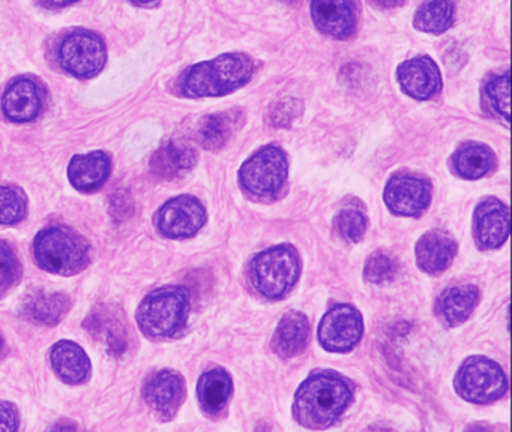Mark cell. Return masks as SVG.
Returning a JSON list of instances; mask_svg holds the SVG:
<instances>
[{
    "label": "cell",
    "mask_w": 512,
    "mask_h": 432,
    "mask_svg": "<svg viewBox=\"0 0 512 432\" xmlns=\"http://www.w3.org/2000/svg\"><path fill=\"white\" fill-rule=\"evenodd\" d=\"M352 392L338 375L323 372L308 378L296 392L295 417L307 428L322 429L332 425L346 410Z\"/></svg>",
    "instance_id": "cell-1"
},
{
    "label": "cell",
    "mask_w": 512,
    "mask_h": 432,
    "mask_svg": "<svg viewBox=\"0 0 512 432\" xmlns=\"http://www.w3.org/2000/svg\"><path fill=\"white\" fill-rule=\"evenodd\" d=\"M253 72L254 63L247 54H224L188 69L182 78V93L190 98L227 95L248 83Z\"/></svg>",
    "instance_id": "cell-2"
},
{
    "label": "cell",
    "mask_w": 512,
    "mask_h": 432,
    "mask_svg": "<svg viewBox=\"0 0 512 432\" xmlns=\"http://www.w3.org/2000/svg\"><path fill=\"white\" fill-rule=\"evenodd\" d=\"M188 314V291L182 287H163L145 297L137 311V323L145 335L169 338L185 326Z\"/></svg>",
    "instance_id": "cell-3"
},
{
    "label": "cell",
    "mask_w": 512,
    "mask_h": 432,
    "mask_svg": "<svg viewBox=\"0 0 512 432\" xmlns=\"http://www.w3.org/2000/svg\"><path fill=\"white\" fill-rule=\"evenodd\" d=\"M35 258L44 270L56 275H76L89 263V246L67 227H50L35 239Z\"/></svg>",
    "instance_id": "cell-4"
},
{
    "label": "cell",
    "mask_w": 512,
    "mask_h": 432,
    "mask_svg": "<svg viewBox=\"0 0 512 432\" xmlns=\"http://www.w3.org/2000/svg\"><path fill=\"white\" fill-rule=\"evenodd\" d=\"M298 252L289 245L275 246L254 258L250 278L254 288L269 299L284 296L299 278Z\"/></svg>",
    "instance_id": "cell-5"
},
{
    "label": "cell",
    "mask_w": 512,
    "mask_h": 432,
    "mask_svg": "<svg viewBox=\"0 0 512 432\" xmlns=\"http://www.w3.org/2000/svg\"><path fill=\"white\" fill-rule=\"evenodd\" d=\"M458 395L475 404H490L502 398L508 381L502 368L487 357H470L458 369L454 380Z\"/></svg>",
    "instance_id": "cell-6"
},
{
    "label": "cell",
    "mask_w": 512,
    "mask_h": 432,
    "mask_svg": "<svg viewBox=\"0 0 512 432\" xmlns=\"http://www.w3.org/2000/svg\"><path fill=\"white\" fill-rule=\"evenodd\" d=\"M242 186L257 197H272L281 191L287 179V161L283 150L266 146L251 156L239 171Z\"/></svg>",
    "instance_id": "cell-7"
},
{
    "label": "cell",
    "mask_w": 512,
    "mask_h": 432,
    "mask_svg": "<svg viewBox=\"0 0 512 432\" xmlns=\"http://www.w3.org/2000/svg\"><path fill=\"white\" fill-rule=\"evenodd\" d=\"M59 63L68 74L79 78L95 77L106 65L103 39L88 30H74L61 41Z\"/></svg>",
    "instance_id": "cell-8"
},
{
    "label": "cell",
    "mask_w": 512,
    "mask_h": 432,
    "mask_svg": "<svg viewBox=\"0 0 512 432\" xmlns=\"http://www.w3.org/2000/svg\"><path fill=\"white\" fill-rule=\"evenodd\" d=\"M362 335V318L355 308L338 305L320 321L319 339L323 348L335 353L352 350Z\"/></svg>",
    "instance_id": "cell-9"
},
{
    "label": "cell",
    "mask_w": 512,
    "mask_h": 432,
    "mask_svg": "<svg viewBox=\"0 0 512 432\" xmlns=\"http://www.w3.org/2000/svg\"><path fill=\"white\" fill-rule=\"evenodd\" d=\"M206 221V212L202 203L191 195L173 198L158 210L155 224L166 237L194 236Z\"/></svg>",
    "instance_id": "cell-10"
},
{
    "label": "cell",
    "mask_w": 512,
    "mask_h": 432,
    "mask_svg": "<svg viewBox=\"0 0 512 432\" xmlns=\"http://www.w3.org/2000/svg\"><path fill=\"white\" fill-rule=\"evenodd\" d=\"M431 200V185L424 179L398 174L389 180L385 189V203L391 212L403 216H418Z\"/></svg>",
    "instance_id": "cell-11"
},
{
    "label": "cell",
    "mask_w": 512,
    "mask_h": 432,
    "mask_svg": "<svg viewBox=\"0 0 512 432\" xmlns=\"http://www.w3.org/2000/svg\"><path fill=\"white\" fill-rule=\"evenodd\" d=\"M475 239L482 248H499L509 236V209L496 198L482 201L473 216Z\"/></svg>",
    "instance_id": "cell-12"
},
{
    "label": "cell",
    "mask_w": 512,
    "mask_h": 432,
    "mask_svg": "<svg viewBox=\"0 0 512 432\" xmlns=\"http://www.w3.org/2000/svg\"><path fill=\"white\" fill-rule=\"evenodd\" d=\"M43 105V89L37 81L28 77L17 78L2 96V110L14 122H31L40 116Z\"/></svg>",
    "instance_id": "cell-13"
},
{
    "label": "cell",
    "mask_w": 512,
    "mask_h": 432,
    "mask_svg": "<svg viewBox=\"0 0 512 432\" xmlns=\"http://www.w3.org/2000/svg\"><path fill=\"white\" fill-rule=\"evenodd\" d=\"M143 395H145L149 407L158 416L169 419L178 411L184 401V378L173 371L155 372L146 381Z\"/></svg>",
    "instance_id": "cell-14"
},
{
    "label": "cell",
    "mask_w": 512,
    "mask_h": 432,
    "mask_svg": "<svg viewBox=\"0 0 512 432\" xmlns=\"http://www.w3.org/2000/svg\"><path fill=\"white\" fill-rule=\"evenodd\" d=\"M398 81L406 95L415 99H430L442 89V75L430 57H416L398 66Z\"/></svg>",
    "instance_id": "cell-15"
},
{
    "label": "cell",
    "mask_w": 512,
    "mask_h": 432,
    "mask_svg": "<svg viewBox=\"0 0 512 432\" xmlns=\"http://www.w3.org/2000/svg\"><path fill=\"white\" fill-rule=\"evenodd\" d=\"M311 15L316 26L332 38H349L355 32V0H313Z\"/></svg>",
    "instance_id": "cell-16"
},
{
    "label": "cell",
    "mask_w": 512,
    "mask_h": 432,
    "mask_svg": "<svg viewBox=\"0 0 512 432\" xmlns=\"http://www.w3.org/2000/svg\"><path fill=\"white\" fill-rule=\"evenodd\" d=\"M86 329L94 338L106 345L110 354L119 356L128 350L130 333H128L127 323L121 311H115L113 306H100L95 309L86 320Z\"/></svg>",
    "instance_id": "cell-17"
},
{
    "label": "cell",
    "mask_w": 512,
    "mask_h": 432,
    "mask_svg": "<svg viewBox=\"0 0 512 432\" xmlns=\"http://www.w3.org/2000/svg\"><path fill=\"white\" fill-rule=\"evenodd\" d=\"M457 254V243L442 230L428 231L416 245V261L427 273L443 272Z\"/></svg>",
    "instance_id": "cell-18"
},
{
    "label": "cell",
    "mask_w": 512,
    "mask_h": 432,
    "mask_svg": "<svg viewBox=\"0 0 512 432\" xmlns=\"http://www.w3.org/2000/svg\"><path fill=\"white\" fill-rule=\"evenodd\" d=\"M310 338V323L302 312L290 311L281 318L277 330H275V353L283 359L298 356L307 348Z\"/></svg>",
    "instance_id": "cell-19"
},
{
    "label": "cell",
    "mask_w": 512,
    "mask_h": 432,
    "mask_svg": "<svg viewBox=\"0 0 512 432\" xmlns=\"http://www.w3.org/2000/svg\"><path fill=\"white\" fill-rule=\"evenodd\" d=\"M110 158L104 152L77 155L71 159L68 176L74 188L91 192L100 188L110 174Z\"/></svg>",
    "instance_id": "cell-20"
},
{
    "label": "cell",
    "mask_w": 512,
    "mask_h": 432,
    "mask_svg": "<svg viewBox=\"0 0 512 432\" xmlns=\"http://www.w3.org/2000/svg\"><path fill=\"white\" fill-rule=\"evenodd\" d=\"M478 299V288L475 285L449 287L437 300V315L446 326H458L470 317Z\"/></svg>",
    "instance_id": "cell-21"
},
{
    "label": "cell",
    "mask_w": 512,
    "mask_h": 432,
    "mask_svg": "<svg viewBox=\"0 0 512 432\" xmlns=\"http://www.w3.org/2000/svg\"><path fill=\"white\" fill-rule=\"evenodd\" d=\"M52 366L56 374L68 384H79L89 377L91 362L82 347L71 341H61L53 347Z\"/></svg>",
    "instance_id": "cell-22"
},
{
    "label": "cell",
    "mask_w": 512,
    "mask_h": 432,
    "mask_svg": "<svg viewBox=\"0 0 512 432\" xmlns=\"http://www.w3.org/2000/svg\"><path fill=\"white\" fill-rule=\"evenodd\" d=\"M193 147L182 143H167L155 153L151 168L160 179L172 180L184 176L196 165Z\"/></svg>",
    "instance_id": "cell-23"
},
{
    "label": "cell",
    "mask_w": 512,
    "mask_h": 432,
    "mask_svg": "<svg viewBox=\"0 0 512 432\" xmlns=\"http://www.w3.org/2000/svg\"><path fill=\"white\" fill-rule=\"evenodd\" d=\"M200 405L209 414H217L226 407L232 395V378L224 369H212L200 377L197 386Z\"/></svg>",
    "instance_id": "cell-24"
},
{
    "label": "cell",
    "mask_w": 512,
    "mask_h": 432,
    "mask_svg": "<svg viewBox=\"0 0 512 432\" xmlns=\"http://www.w3.org/2000/svg\"><path fill=\"white\" fill-rule=\"evenodd\" d=\"M68 311H70V299L65 294L46 293V291H38L29 296L23 309L31 320L47 326L58 324Z\"/></svg>",
    "instance_id": "cell-25"
},
{
    "label": "cell",
    "mask_w": 512,
    "mask_h": 432,
    "mask_svg": "<svg viewBox=\"0 0 512 432\" xmlns=\"http://www.w3.org/2000/svg\"><path fill=\"white\" fill-rule=\"evenodd\" d=\"M494 167V153L484 144L470 143L460 147L454 155V168L464 179L475 180L490 173Z\"/></svg>",
    "instance_id": "cell-26"
},
{
    "label": "cell",
    "mask_w": 512,
    "mask_h": 432,
    "mask_svg": "<svg viewBox=\"0 0 512 432\" xmlns=\"http://www.w3.org/2000/svg\"><path fill=\"white\" fill-rule=\"evenodd\" d=\"M454 20V3L452 0H427L416 11V29L428 33L445 32Z\"/></svg>",
    "instance_id": "cell-27"
},
{
    "label": "cell",
    "mask_w": 512,
    "mask_h": 432,
    "mask_svg": "<svg viewBox=\"0 0 512 432\" xmlns=\"http://www.w3.org/2000/svg\"><path fill=\"white\" fill-rule=\"evenodd\" d=\"M236 113H221L206 117L200 126V143L206 149L217 150L229 141L235 128Z\"/></svg>",
    "instance_id": "cell-28"
},
{
    "label": "cell",
    "mask_w": 512,
    "mask_h": 432,
    "mask_svg": "<svg viewBox=\"0 0 512 432\" xmlns=\"http://www.w3.org/2000/svg\"><path fill=\"white\" fill-rule=\"evenodd\" d=\"M335 228L343 239L359 242L367 228V219L358 206H346L335 216Z\"/></svg>",
    "instance_id": "cell-29"
},
{
    "label": "cell",
    "mask_w": 512,
    "mask_h": 432,
    "mask_svg": "<svg viewBox=\"0 0 512 432\" xmlns=\"http://www.w3.org/2000/svg\"><path fill=\"white\" fill-rule=\"evenodd\" d=\"M25 215V194L10 186H0V224H16Z\"/></svg>",
    "instance_id": "cell-30"
},
{
    "label": "cell",
    "mask_w": 512,
    "mask_h": 432,
    "mask_svg": "<svg viewBox=\"0 0 512 432\" xmlns=\"http://www.w3.org/2000/svg\"><path fill=\"white\" fill-rule=\"evenodd\" d=\"M509 87H511L509 74L494 77L485 86V96H487L491 110L503 117L506 122H509V108H511V105H509Z\"/></svg>",
    "instance_id": "cell-31"
},
{
    "label": "cell",
    "mask_w": 512,
    "mask_h": 432,
    "mask_svg": "<svg viewBox=\"0 0 512 432\" xmlns=\"http://www.w3.org/2000/svg\"><path fill=\"white\" fill-rule=\"evenodd\" d=\"M22 275V267L13 248L0 240V297L4 296Z\"/></svg>",
    "instance_id": "cell-32"
},
{
    "label": "cell",
    "mask_w": 512,
    "mask_h": 432,
    "mask_svg": "<svg viewBox=\"0 0 512 432\" xmlns=\"http://www.w3.org/2000/svg\"><path fill=\"white\" fill-rule=\"evenodd\" d=\"M397 275V263L385 252H374L365 264V278L373 284L391 281Z\"/></svg>",
    "instance_id": "cell-33"
},
{
    "label": "cell",
    "mask_w": 512,
    "mask_h": 432,
    "mask_svg": "<svg viewBox=\"0 0 512 432\" xmlns=\"http://www.w3.org/2000/svg\"><path fill=\"white\" fill-rule=\"evenodd\" d=\"M299 111H301V105L298 101L289 99V101L280 102L272 108L271 122L274 125H286L292 122L293 117L298 116Z\"/></svg>",
    "instance_id": "cell-34"
},
{
    "label": "cell",
    "mask_w": 512,
    "mask_h": 432,
    "mask_svg": "<svg viewBox=\"0 0 512 432\" xmlns=\"http://www.w3.org/2000/svg\"><path fill=\"white\" fill-rule=\"evenodd\" d=\"M19 426V414L14 405L0 402V432L16 431Z\"/></svg>",
    "instance_id": "cell-35"
},
{
    "label": "cell",
    "mask_w": 512,
    "mask_h": 432,
    "mask_svg": "<svg viewBox=\"0 0 512 432\" xmlns=\"http://www.w3.org/2000/svg\"><path fill=\"white\" fill-rule=\"evenodd\" d=\"M373 5H376L377 8L382 9H394L398 8V6L403 5L404 0H371Z\"/></svg>",
    "instance_id": "cell-36"
},
{
    "label": "cell",
    "mask_w": 512,
    "mask_h": 432,
    "mask_svg": "<svg viewBox=\"0 0 512 432\" xmlns=\"http://www.w3.org/2000/svg\"><path fill=\"white\" fill-rule=\"evenodd\" d=\"M49 2L55 6H67L71 5V3L77 2V0H49Z\"/></svg>",
    "instance_id": "cell-37"
},
{
    "label": "cell",
    "mask_w": 512,
    "mask_h": 432,
    "mask_svg": "<svg viewBox=\"0 0 512 432\" xmlns=\"http://www.w3.org/2000/svg\"><path fill=\"white\" fill-rule=\"evenodd\" d=\"M133 2L142 3V5H145V3H151L154 2V0H133Z\"/></svg>",
    "instance_id": "cell-38"
},
{
    "label": "cell",
    "mask_w": 512,
    "mask_h": 432,
    "mask_svg": "<svg viewBox=\"0 0 512 432\" xmlns=\"http://www.w3.org/2000/svg\"><path fill=\"white\" fill-rule=\"evenodd\" d=\"M0 347H2V341H0Z\"/></svg>",
    "instance_id": "cell-39"
}]
</instances>
